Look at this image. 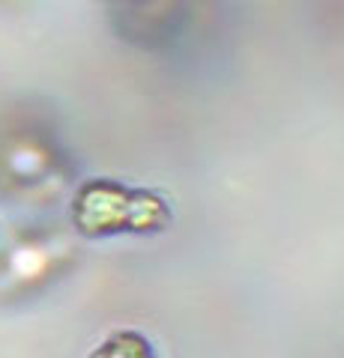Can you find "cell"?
<instances>
[{
  "mask_svg": "<svg viewBox=\"0 0 344 358\" xmlns=\"http://www.w3.org/2000/svg\"><path fill=\"white\" fill-rule=\"evenodd\" d=\"M168 218L165 203L153 194L126 192L123 185L108 182V179H93L81 185L72 203L75 227L87 236H105L117 230H153Z\"/></svg>",
  "mask_w": 344,
  "mask_h": 358,
  "instance_id": "obj_1",
  "label": "cell"
}]
</instances>
